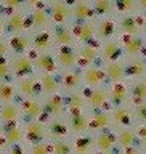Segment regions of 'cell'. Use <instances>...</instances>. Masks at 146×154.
Returning <instances> with one entry per match:
<instances>
[{
  "instance_id": "cell-1",
  "label": "cell",
  "mask_w": 146,
  "mask_h": 154,
  "mask_svg": "<svg viewBox=\"0 0 146 154\" xmlns=\"http://www.w3.org/2000/svg\"><path fill=\"white\" fill-rule=\"evenodd\" d=\"M101 42L98 38L87 43H82V47L77 50V67L80 69H85L89 66H95V64H103V60H101V51H100Z\"/></svg>"
},
{
  "instance_id": "cell-43",
  "label": "cell",
  "mask_w": 146,
  "mask_h": 154,
  "mask_svg": "<svg viewBox=\"0 0 146 154\" xmlns=\"http://www.w3.org/2000/svg\"><path fill=\"white\" fill-rule=\"evenodd\" d=\"M27 151H29V154H51L50 140H48V141L37 143V144H31V146H27Z\"/></svg>"
},
{
  "instance_id": "cell-13",
  "label": "cell",
  "mask_w": 146,
  "mask_h": 154,
  "mask_svg": "<svg viewBox=\"0 0 146 154\" xmlns=\"http://www.w3.org/2000/svg\"><path fill=\"white\" fill-rule=\"evenodd\" d=\"M95 135V148L96 154H106V152H114L117 151V141H116V133L113 128L96 132Z\"/></svg>"
},
{
  "instance_id": "cell-61",
  "label": "cell",
  "mask_w": 146,
  "mask_h": 154,
  "mask_svg": "<svg viewBox=\"0 0 146 154\" xmlns=\"http://www.w3.org/2000/svg\"><path fill=\"white\" fill-rule=\"evenodd\" d=\"M76 2H79V0H76Z\"/></svg>"
},
{
  "instance_id": "cell-5",
  "label": "cell",
  "mask_w": 146,
  "mask_h": 154,
  "mask_svg": "<svg viewBox=\"0 0 146 154\" xmlns=\"http://www.w3.org/2000/svg\"><path fill=\"white\" fill-rule=\"evenodd\" d=\"M111 120H113V130L130 128L135 127V124H137L133 116V108L130 104L111 108Z\"/></svg>"
},
{
  "instance_id": "cell-25",
  "label": "cell",
  "mask_w": 146,
  "mask_h": 154,
  "mask_svg": "<svg viewBox=\"0 0 146 154\" xmlns=\"http://www.w3.org/2000/svg\"><path fill=\"white\" fill-rule=\"evenodd\" d=\"M5 140H7L8 146L11 144L24 143V128H23V120L21 122H11V124H3L0 125Z\"/></svg>"
},
{
  "instance_id": "cell-35",
  "label": "cell",
  "mask_w": 146,
  "mask_h": 154,
  "mask_svg": "<svg viewBox=\"0 0 146 154\" xmlns=\"http://www.w3.org/2000/svg\"><path fill=\"white\" fill-rule=\"evenodd\" d=\"M31 45L40 53L47 51V50H50L51 45H53V37L48 31H39L37 34H34L31 37Z\"/></svg>"
},
{
  "instance_id": "cell-27",
  "label": "cell",
  "mask_w": 146,
  "mask_h": 154,
  "mask_svg": "<svg viewBox=\"0 0 146 154\" xmlns=\"http://www.w3.org/2000/svg\"><path fill=\"white\" fill-rule=\"evenodd\" d=\"M64 103H66V114L89 111V109H87V101H85L84 90L71 91V93H64Z\"/></svg>"
},
{
  "instance_id": "cell-20",
  "label": "cell",
  "mask_w": 146,
  "mask_h": 154,
  "mask_svg": "<svg viewBox=\"0 0 146 154\" xmlns=\"http://www.w3.org/2000/svg\"><path fill=\"white\" fill-rule=\"evenodd\" d=\"M108 90H109V104H111V108L129 104L130 90H129V82L127 80L117 82V84H111V85H108Z\"/></svg>"
},
{
  "instance_id": "cell-60",
  "label": "cell",
  "mask_w": 146,
  "mask_h": 154,
  "mask_svg": "<svg viewBox=\"0 0 146 154\" xmlns=\"http://www.w3.org/2000/svg\"><path fill=\"white\" fill-rule=\"evenodd\" d=\"M0 154H5V151H0Z\"/></svg>"
},
{
  "instance_id": "cell-53",
  "label": "cell",
  "mask_w": 146,
  "mask_h": 154,
  "mask_svg": "<svg viewBox=\"0 0 146 154\" xmlns=\"http://www.w3.org/2000/svg\"><path fill=\"white\" fill-rule=\"evenodd\" d=\"M140 11H146V0H137Z\"/></svg>"
},
{
  "instance_id": "cell-59",
  "label": "cell",
  "mask_w": 146,
  "mask_h": 154,
  "mask_svg": "<svg viewBox=\"0 0 146 154\" xmlns=\"http://www.w3.org/2000/svg\"><path fill=\"white\" fill-rule=\"evenodd\" d=\"M106 154H117V151H114V152H106Z\"/></svg>"
},
{
  "instance_id": "cell-56",
  "label": "cell",
  "mask_w": 146,
  "mask_h": 154,
  "mask_svg": "<svg viewBox=\"0 0 146 154\" xmlns=\"http://www.w3.org/2000/svg\"><path fill=\"white\" fill-rule=\"evenodd\" d=\"M141 148V154H146V144H143V146H140Z\"/></svg>"
},
{
  "instance_id": "cell-51",
  "label": "cell",
  "mask_w": 146,
  "mask_h": 154,
  "mask_svg": "<svg viewBox=\"0 0 146 154\" xmlns=\"http://www.w3.org/2000/svg\"><path fill=\"white\" fill-rule=\"evenodd\" d=\"M140 23H141L143 35H146V11H140Z\"/></svg>"
},
{
  "instance_id": "cell-17",
  "label": "cell",
  "mask_w": 146,
  "mask_h": 154,
  "mask_svg": "<svg viewBox=\"0 0 146 154\" xmlns=\"http://www.w3.org/2000/svg\"><path fill=\"white\" fill-rule=\"evenodd\" d=\"M82 75H84V88H95V87L108 85L104 71H103V64L85 67V69H82Z\"/></svg>"
},
{
  "instance_id": "cell-14",
  "label": "cell",
  "mask_w": 146,
  "mask_h": 154,
  "mask_svg": "<svg viewBox=\"0 0 146 154\" xmlns=\"http://www.w3.org/2000/svg\"><path fill=\"white\" fill-rule=\"evenodd\" d=\"M117 26H119V35H143L140 13L117 16Z\"/></svg>"
},
{
  "instance_id": "cell-48",
  "label": "cell",
  "mask_w": 146,
  "mask_h": 154,
  "mask_svg": "<svg viewBox=\"0 0 146 154\" xmlns=\"http://www.w3.org/2000/svg\"><path fill=\"white\" fill-rule=\"evenodd\" d=\"M117 154H141V148L140 146H132V148L117 149Z\"/></svg>"
},
{
  "instance_id": "cell-29",
  "label": "cell",
  "mask_w": 146,
  "mask_h": 154,
  "mask_svg": "<svg viewBox=\"0 0 146 154\" xmlns=\"http://www.w3.org/2000/svg\"><path fill=\"white\" fill-rule=\"evenodd\" d=\"M129 90H130V96H129V104L130 106L146 104V79L130 80L129 82Z\"/></svg>"
},
{
  "instance_id": "cell-33",
  "label": "cell",
  "mask_w": 146,
  "mask_h": 154,
  "mask_svg": "<svg viewBox=\"0 0 146 154\" xmlns=\"http://www.w3.org/2000/svg\"><path fill=\"white\" fill-rule=\"evenodd\" d=\"M53 42L58 43V45L64 47V45H72V42H74V34H72V29L67 27L66 24H55V27H53Z\"/></svg>"
},
{
  "instance_id": "cell-47",
  "label": "cell",
  "mask_w": 146,
  "mask_h": 154,
  "mask_svg": "<svg viewBox=\"0 0 146 154\" xmlns=\"http://www.w3.org/2000/svg\"><path fill=\"white\" fill-rule=\"evenodd\" d=\"M135 132H137L140 146L146 144V124H137V125H135Z\"/></svg>"
},
{
  "instance_id": "cell-15",
  "label": "cell",
  "mask_w": 146,
  "mask_h": 154,
  "mask_svg": "<svg viewBox=\"0 0 146 154\" xmlns=\"http://www.w3.org/2000/svg\"><path fill=\"white\" fill-rule=\"evenodd\" d=\"M47 122V133H48V140H66V138H72L71 130L67 127L66 117H53L45 120Z\"/></svg>"
},
{
  "instance_id": "cell-37",
  "label": "cell",
  "mask_w": 146,
  "mask_h": 154,
  "mask_svg": "<svg viewBox=\"0 0 146 154\" xmlns=\"http://www.w3.org/2000/svg\"><path fill=\"white\" fill-rule=\"evenodd\" d=\"M96 18H106L114 14V0H90Z\"/></svg>"
},
{
  "instance_id": "cell-39",
  "label": "cell",
  "mask_w": 146,
  "mask_h": 154,
  "mask_svg": "<svg viewBox=\"0 0 146 154\" xmlns=\"http://www.w3.org/2000/svg\"><path fill=\"white\" fill-rule=\"evenodd\" d=\"M26 27V19H24V14L23 13H11L5 23V29L10 32V34H19L23 29Z\"/></svg>"
},
{
  "instance_id": "cell-31",
  "label": "cell",
  "mask_w": 146,
  "mask_h": 154,
  "mask_svg": "<svg viewBox=\"0 0 146 154\" xmlns=\"http://www.w3.org/2000/svg\"><path fill=\"white\" fill-rule=\"evenodd\" d=\"M114 133H116V141H117V148L119 149L140 146V141H138L137 132H135V127L119 128V130H114Z\"/></svg>"
},
{
  "instance_id": "cell-32",
  "label": "cell",
  "mask_w": 146,
  "mask_h": 154,
  "mask_svg": "<svg viewBox=\"0 0 146 154\" xmlns=\"http://www.w3.org/2000/svg\"><path fill=\"white\" fill-rule=\"evenodd\" d=\"M71 11H72V18L76 21H92L93 18H96L90 0H79V2H76L71 7Z\"/></svg>"
},
{
  "instance_id": "cell-57",
  "label": "cell",
  "mask_w": 146,
  "mask_h": 154,
  "mask_svg": "<svg viewBox=\"0 0 146 154\" xmlns=\"http://www.w3.org/2000/svg\"><path fill=\"white\" fill-rule=\"evenodd\" d=\"M51 3H58V2H64V0H50Z\"/></svg>"
},
{
  "instance_id": "cell-58",
  "label": "cell",
  "mask_w": 146,
  "mask_h": 154,
  "mask_svg": "<svg viewBox=\"0 0 146 154\" xmlns=\"http://www.w3.org/2000/svg\"><path fill=\"white\" fill-rule=\"evenodd\" d=\"M143 38H144V50H146V35H143Z\"/></svg>"
},
{
  "instance_id": "cell-54",
  "label": "cell",
  "mask_w": 146,
  "mask_h": 154,
  "mask_svg": "<svg viewBox=\"0 0 146 154\" xmlns=\"http://www.w3.org/2000/svg\"><path fill=\"white\" fill-rule=\"evenodd\" d=\"M24 2H26L27 5H31V7H34V5H39L42 0H24Z\"/></svg>"
},
{
  "instance_id": "cell-38",
  "label": "cell",
  "mask_w": 146,
  "mask_h": 154,
  "mask_svg": "<svg viewBox=\"0 0 146 154\" xmlns=\"http://www.w3.org/2000/svg\"><path fill=\"white\" fill-rule=\"evenodd\" d=\"M140 13L137 0H114V14L124 16V14H137Z\"/></svg>"
},
{
  "instance_id": "cell-49",
  "label": "cell",
  "mask_w": 146,
  "mask_h": 154,
  "mask_svg": "<svg viewBox=\"0 0 146 154\" xmlns=\"http://www.w3.org/2000/svg\"><path fill=\"white\" fill-rule=\"evenodd\" d=\"M23 2H24V0H3V3L7 5L8 8H13V10L14 8H19L23 5Z\"/></svg>"
},
{
  "instance_id": "cell-21",
  "label": "cell",
  "mask_w": 146,
  "mask_h": 154,
  "mask_svg": "<svg viewBox=\"0 0 146 154\" xmlns=\"http://www.w3.org/2000/svg\"><path fill=\"white\" fill-rule=\"evenodd\" d=\"M71 143H72V152L74 154H96L95 135L92 132L72 137Z\"/></svg>"
},
{
  "instance_id": "cell-55",
  "label": "cell",
  "mask_w": 146,
  "mask_h": 154,
  "mask_svg": "<svg viewBox=\"0 0 146 154\" xmlns=\"http://www.w3.org/2000/svg\"><path fill=\"white\" fill-rule=\"evenodd\" d=\"M3 29H5V24L0 21V35H2V32H3Z\"/></svg>"
},
{
  "instance_id": "cell-4",
  "label": "cell",
  "mask_w": 146,
  "mask_h": 154,
  "mask_svg": "<svg viewBox=\"0 0 146 154\" xmlns=\"http://www.w3.org/2000/svg\"><path fill=\"white\" fill-rule=\"evenodd\" d=\"M43 101V119H53L61 117L66 114V103H64V93H53L48 96H42Z\"/></svg>"
},
{
  "instance_id": "cell-40",
  "label": "cell",
  "mask_w": 146,
  "mask_h": 154,
  "mask_svg": "<svg viewBox=\"0 0 146 154\" xmlns=\"http://www.w3.org/2000/svg\"><path fill=\"white\" fill-rule=\"evenodd\" d=\"M31 45V38L27 35H21V34H14V35L8 40V47L16 53V55H23Z\"/></svg>"
},
{
  "instance_id": "cell-22",
  "label": "cell",
  "mask_w": 146,
  "mask_h": 154,
  "mask_svg": "<svg viewBox=\"0 0 146 154\" xmlns=\"http://www.w3.org/2000/svg\"><path fill=\"white\" fill-rule=\"evenodd\" d=\"M72 34L77 40H80L82 43L92 42L96 38V23L92 21H76V24L71 27Z\"/></svg>"
},
{
  "instance_id": "cell-30",
  "label": "cell",
  "mask_w": 146,
  "mask_h": 154,
  "mask_svg": "<svg viewBox=\"0 0 146 154\" xmlns=\"http://www.w3.org/2000/svg\"><path fill=\"white\" fill-rule=\"evenodd\" d=\"M42 96H48L61 91V77L58 74H39Z\"/></svg>"
},
{
  "instance_id": "cell-24",
  "label": "cell",
  "mask_w": 146,
  "mask_h": 154,
  "mask_svg": "<svg viewBox=\"0 0 146 154\" xmlns=\"http://www.w3.org/2000/svg\"><path fill=\"white\" fill-rule=\"evenodd\" d=\"M34 64H36L39 74H58V69H60L56 58H53V55L48 51L39 53L34 60Z\"/></svg>"
},
{
  "instance_id": "cell-50",
  "label": "cell",
  "mask_w": 146,
  "mask_h": 154,
  "mask_svg": "<svg viewBox=\"0 0 146 154\" xmlns=\"http://www.w3.org/2000/svg\"><path fill=\"white\" fill-rule=\"evenodd\" d=\"M8 50V43L3 40L2 37H0V58H5V53Z\"/></svg>"
},
{
  "instance_id": "cell-46",
  "label": "cell",
  "mask_w": 146,
  "mask_h": 154,
  "mask_svg": "<svg viewBox=\"0 0 146 154\" xmlns=\"http://www.w3.org/2000/svg\"><path fill=\"white\" fill-rule=\"evenodd\" d=\"M5 154H29L27 151V144L26 143H19V144H11L5 149Z\"/></svg>"
},
{
  "instance_id": "cell-18",
  "label": "cell",
  "mask_w": 146,
  "mask_h": 154,
  "mask_svg": "<svg viewBox=\"0 0 146 154\" xmlns=\"http://www.w3.org/2000/svg\"><path fill=\"white\" fill-rule=\"evenodd\" d=\"M146 79V56L125 58V80Z\"/></svg>"
},
{
  "instance_id": "cell-12",
  "label": "cell",
  "mask_w": 146,
  "mask_h": 154,
  "mask_svg": "<svg viewBox=\"0 0 146 154\" xmlns=\"http://www.w3.org/2000/svg\"><path fill=\"white\" fill-rule=\"evenodd\" d=\"M11 64V74H13V80L18 79H24V77H31L36 75V64L31 58L24 56V55H18L16 58H13Z\"/></svg>"
},
{
  "instance_id": "cell-10",
  "label": "cell",
  "mask_w": 146,
  "mask_h": 154,
  "mask_svg": "<svg viewBox=\"0 0 146 154\" xmlns=\"http://www.w3.org/2000/svg\"><path fill=\"white\" fill-rule=\"evenodd\" d=\"M14 85H16L19 100H23V98H39V96H42L39 75L18 79V80H14Z\"/></svg>"
},
{
  "instance_id": "cell-41",
  "label": "cell",
  "mask_w": 146,
  "mask_h": 154,
  "mask_svg": "<svg viewBox=\"0 0 146 154\" xmlns=\"http://www.w3.org/2000/svg\"><path fill=\"white\" fill-rule=\"evenodd\" d=\"M50 151H51V154H74V152H72L71 138H66V140H50Z\"/></svg>"
},
{
  "instance_id": "cell-44",
  "label": "cell",
  "mask_w": 146,
  "mask_h": 154,
  "mask_svg": "<svg viewBox=\"0 0 146 154\" xmlns=\"http://www.w3.org/2000/svg\"><path fill=\"white\" fill-rule=\"evenodd\" d=\"M13 74H11V64L5 60V58H0V82L2 80H11Z\"/></svg>"
},
{
  "instance_id": "cell-16",
  "label": "cell",
  "mask_w": 146,
  "mask_h": 154,
  "mask_svg": "<svg viewBox=\"0 0 146 154\" xmlns=\"http://www.w3.org/2000/svg\"><path fill=\"white\" fill-rule=\"evenodd\" d=\"M89 114H90V132L92 133L113 128L111 109H93V111H89Z\"/></svg>"
},
{
  "instance_id": "cell-28",
  "label": "cell",
  "mask_w": 146,
  "mask_h": 154,
  "mask_svg": "<svg viewBox=\"0 0 146 154\" xmlns=\"http://www.w3.org/2000/svg\"><path fill=\"white\" fill-rule=\"evenodd\" d=\"M77 50L72 45H64L61 47L56 53V61L58 66L63 67V71L66 69H72V67H77Z\"/></svg>"
},
{
  "instance_id": "cell-26",
  "label": "cell",
  "mask_w": 146,
  "mask_h": 154,
  "mask_svg": "<svg viewBox=\"0 0 146 154\" xmlns=\"http://www.w3.org/2000/svg\"><path fill=\"white\" fill-rule=\"evenodd\" d=\"M21 120H23V114H21V108H19V100L13 101V103L0 104V125L21 122Z\"/></svg>"
},
{
  "instance_id": "cell-45",
  "label": "cell",
  "mask_w": 146,
  "mask_h": 154,
  "mask_svg": "<svg viewBox=\"0 0 146 154\" xmlns=\"http://www.w3.org/2000/svg\"><path fill=\"white\" fill-rule=\"evenodd\" d=\"M132 108H133L135 122L137 124H146V104H138V106H132Z\"/></svg>"
},
{
  "instance_id": "cell-2",
  "label": "cell",
  "mask_w": 146,
  "mask_h": 154,
  "mask_svg": "<svg viewBox=\"0 0 146 154\" xmlns=\"http://www.w3.org/2000/svg\"><path fill=\"white\" fill-rule=\"evenodd\" d=\"M23 128H24V143L27 146L48 141L45 120H26V122H23Z\"/></svg>"
},
{
  "instance_id": "cell-6",
  "label": "cell",
  "mask_w": 146,
  "mask_h": 154,
  "mask_svg": "<svg viewBox=\"0 0 146 154\" xmlns=\"http://www.w3.org/2000/svg\"><path fill=\"white\" fill-rule=\"evenodd\" d=\"M19 108H21V114H23V122H26V120H45L43 119L42 96L19 100Z\"/></svg>"
},
{
  "instance_id": "cell-7",
  "label": "cell",
  "mask_w": 146,
  "mask_h": 154,
  "mask_svg": "<svg viewBox=\"0 0 146 154\" xmlns=\"http://www.w3.org/2000/svg\"><path fill=\"white\" fill-rule=\"evenodd\" d=\"M60 77H61V91L63 93L84 90V75H82L80 67H72V69L63 71Z\"/></svg>"
},
{
  "instance_id": "cell-36",
  "label": "cell",
  "mask_w": 146,
  "mask_h": 154,
  "mask_svg": "<svg viewBox=\"0 0 146 154\" xmlns=\"http://www.w3.org/2000/svg\"><path fill=\"white\" fill-rule=\"evenodd\" d=\"M18 90L14 82L11 80H2L0 82V104L5 103H13V101H18Z\"/></svg>"
},
{
  "instance_id": "cell-9",
  "label": "cell",
  "mask_w": 146,
  "mask_h": 154,
  "mask_svg": "<svg viewBox=\"0 0 146 154\" xmlns=\"http://www.w3.org/2000/svg\"><path fill=\"white\" fill-rule=\"evenodd\" d=\"M64 117H66L67 127H69L72 137H77V135H84V133L90 132V114H89V111L64 114Z\"/></svg>"
},
{
  "instance_id": "cell-52",
  "label": "cell",
  "mask_w": 146,
  "mask_h": 154,
  "mask_svg": "<svg viewBox=\"0 0 146 154\" xmlns=\"http://www.w3.org/2000/svg\"><path fill=\"white\" fill-rule=\"evenodd\" d=\"M7 148H8V143H7V140H5V137H3L2 130H0V151H5Z\"/></svg>"
},
{
  "instance_id": "cell-34",
  "label": "cell",
  "mask_w": 146,
  "mask_h": 154,
  "mask_svg": "<svg viewBox=\"0 0 146 154\" xmlns=\"http://www.w3.org/2000/svg\"><path fill=\"white\" fill-rule=\"evenodd\" d=\"M50 16L56 24H64L67 19L72 16L71 7L64 2H58V3H51V10H50Z\"/></svg>"
},
{
  "instance_id": "cell-11",
  "label": "cell",
  "mask_w": 146,
  "mask_h": 154,
  "mask_svg": "<svg viewBox=\"0 0 146 154\" xmlns=\"http://www.w3.org/2000/svg\"><path fill=\"white\" fill-rule=\"evenodd\" d=\"M117 34H119L117 18H114V16L98 18V21H96V38L100 42L117 38Z\"/></svg>"
},
{
  "instance_id": "cell-3",
  "label": "cell",
  "mask_w": 146,
  "mask_h": 154,
  "mask_svg": "<svg viewBox=\"0 0 146 154\" xmlns=\"http://www.w3.org/2000/svg\"><path fill=\"white\" fill-rule=\"evenodd\" d=\"M85 101H87V109H111L109 104V90L108 85L95 87V88H84Z\"/></svg>"
},
{
  "instance_id": "cell-23",
  "label": "cell",
  "mask_w": 146,
  "mask_h": 154,
  "mask_svg": "<svg viewBox=\"0 0 146 154\" xmlns=\"http://www.w3.org/2000/svg\"><path fill=\"white\" fill-rule=\"evenodd\" d=\"M103 71H104L108 85L122 82V80H125V60L103 63Z\"/></svg>"
},
{
  "instance_id": "cell-8",
  "label": "cell",
  "mask_w": 146,
  "mask_h": 154,
  "mask_svg": "<svg viewBox=\"0 0 146 154\" xmlns=\"http://www.w3.org/2000/svg\"><path fill=\"white\" fill-rule=\"evenodd\" d=\"M119 42L122 45L125 58L146 56L143 35H119Z\"/></svg>"
},
{
  "instance_id": "cell-19",
  "label": "cell",
  "mask_w": 146,
  "mask_h": 154,
  "mask_svg": "<svg viewBox=\"0 0 146 154\" xmlns=\"http://www.w3.org/2000/svg\"><path fill=\"white\" fill-rule=\"evenodd\" d=\"M100 51H101V60H103V63L125 60V55H124L122 45H120V42H119V37L101 42Z\"/></svg>"
},
{
  "instance_id": "cell-42",
  "label": "cell",
  "mask_w": 146,
  "mask_h": 154,
  "mask_svg": "<svg viewBox=\"0 0 146 154\" xmlns=\"http://www.w3.org/2000/svg\"><path fill=\"white\" fill-rule=\"evenodd\" d=\"M48 21H50V16H48V13L43 8H36L31 13V26L32 27L42 29L48 24Z\"/></svg>"
}]
</instances>
